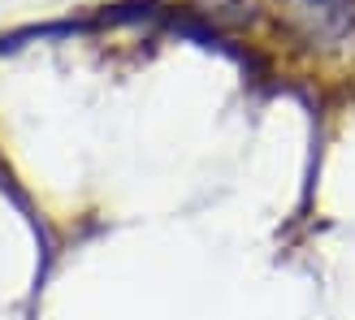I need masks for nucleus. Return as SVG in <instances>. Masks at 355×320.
Returning a JSON list of instances; mask_svg holds the SVG:
<instances>
[{"label":"nucleus","mask_w":355,"mask_h":320,"mask_svg":"<svg viewBox=\"0 0 355 320\" xmlns=\"http://www.w3.org/2000/svg\"><path fill=\"white\" fill-rule=\"evenodd\" d=\"M165 5L161 0H121V5H104L96 9V26L113 30V26H148V22H165Z\"/></svg>","instance_id":"3"},{"label":"nucleus","mask_w":355,"mask_h":320,"mask_svg":"<svg viewBox=\"0 0 355 320\" xmlns=\"http://www.w3.org/2000/svg\"><path fill=\"white\" fill-rule=\"evenodd\" d=\"M277 17L308 52L355 48V0H277Z\"/></svg>","instance_id":"1"},{"label":"nucleus","mask_w":355,"mask_h":320,"mask_svg":"<svg viewBox=\"0 0 355 320\" xmlns=\"http://www.w3.org/2000/svg\"><path fill=\"white\" fill-rule=\"evenodd\" d=\"M100 30L96 17H61V22H31V26H17V30H5L0 35V57L5 52H22L26 44H44V39H74V35H92Z\"/></svg>","instance_id":"2"}]
</instances>
